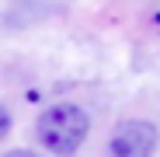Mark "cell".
Returning <instances> with one entry per match:
<instances>
[{"label":"cell","instance_id":"2","mask_svg":"<svg viewBox=\"0 0 160 157\" xmlns=\"http://www.w3.org/2000/svg\"><path fill=\"white\" fill-rule=\"evenodd\" d=\"M157 126L146 119H125L108 136V157H153L157 150Z\"/></svg>","mask_w":160,"mask_h":157},{"label":"cell","instance_id":"1","mask_svg":"<svg viewBox=\"0 0 160 157\" xmlns=\"http://www.w3.org/2000/svg\"><path fill=\"white\" fill-rule=\"evenodd\" d=\"M87 133H91V115L80 108V105H70V101L49 105L38 115V122H35L38 143L49 154H56V157H73L84 147Z\"/></svg>","mask_w":160,"mask_h":157},{"label":"cell","instance_id":"5","mask_svg":"<svg viewBox=\"0 0 160 157\" xmlns=\"http://www.w3.org/2000/svg\"><path fill=\"white\" fill-rule=\"evenodd\" d=\"M157 21H160V18H157Z\"/></svg>","mask_w":160,"mask_h":157},{"label":"cell","instance_id":"3","mask_svg":"<svg viewBox=\"0 0 160 157\" xmlns=\"http://www.w3.org/2000/svg\"><path fill=\"white\" fill-rule=\"evenodd\" d=\"M7 133H11V112L4 108V105H0V140H4Z\"/></svg>","mask_w":160,"mask_h":157},{"label":"cell","instance_id":"4","mask_svg":"<svg viewBox=\"0 0 160 157\" xmlns=\"http://www.w3.org/2000/svg\"><path fill=\"white\" fill-rule=\"evenodd\" d=\"M4 157H42V154H35V150H7Z\"/></svg>","mask_w":160,"mask_h":157}]
</instances>
